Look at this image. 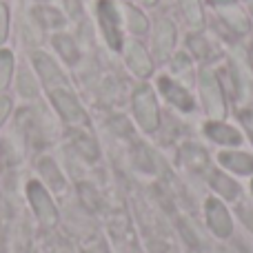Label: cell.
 I'll return each mask as SVG.
<instances>
[{"mask_svg":"<svg viewBox=\"0 0 253 253\" xmlns=\"http://www.w3.org/2000/svg\"><path fill=\"white\" fill-rule=\"evenodd\" d=\"M158 87H160L162 96H165L167 100L171 102V105H175L178 109L187 111V114H189V111H193L196 102H193L191 93H189L180 83H175V80H171V78H167V76H162V78L158 80Z\"/></svg>","mask_w":253,"mask_h":253,"instance_id":"obj_7","label":"cell"},{"mask_svg":"<svg viewBox=\"0 0 253 253\" xmlns=\"http://www.w3.org/2000/svg\"><path fill=\"white\" fill-rule=\"evenodd\" d=\"M40 173L44 175V178L49 180V182L53 184V189H62V184H65V180H62L60 171H58V167L53 165L49 158H44V160H40Z\"/></svg>","mask_w":253,"mask_h":253,"instance_id":"obj_19","label":"cell"},{"mask_svg":"<svg viewBox=\"0 0 253 253\" xmlns=\"http://www.w3.org/2000/svg\"><path fill=\"white\" fill-rule=\"evenodd\" d=\"M218 162L222 167H227L229 171L238 175H249L253 173V156L245 151H222L218 156Z\"/></svg>","mask_w":253,"mask_h":253,"instance_id":"obj_11","label":"cell"},{"mask_svg":"<svg viewBox=\"0 0 253 253\" xmlns=\"http://www.w3.org/2000/svg\"><path fill=\"white\" fill-rule=\"evenodd\" d=\"M65 7H67V11H69V16H74V18H78L80 11H83L80 0H65Z\"/></svg>","mask_w":253,"mask_h":253,"instance_id":"obj_26","label":"cell"},{"mask_svg":"<svg viewBox=\"0 0 253 253\" xmlns=\"http://www.w3.org/2000/svg\"><path fill=\"white\" fill-rule=\"evenodd\" d=\"M251 191H253V182H251Z\"/></svg>","mask_w":253,"mask_h":253,"instance_id":"obj_29","label":"cell"},{"mask_svg":"<svg viewBox=\"0 0 253 253\" xmlns=\"http://www.w3.org/2000/svg\"><path fill=\"white\" fill-rule=\"evenodd\" d=\"M205 213H207V222H209L211 231L218 238H229L233 231V222L229 215L227 207L218 200V198H209L205 205Z\"/></svg>","mask_w":253,"mask_h":253,"instance_id":"obj_4","label":"cell"},{"mask_svg":"<svg viewBox=\"0 0 253 253\" xmlns=\"http://www.w3.org/2000/svg\"><path fill=\"white\" fill-rule=\"evenodd\" d=\"M34 65L49 89H58V87H65L67 84L62 71L58 69V65L49 56H44V53H34Z\"/></svg>","mask_w":253,"mask_h":253,"instance_id":"obj_8","label":"cell"},{"mask_svg":"<svg viewBox=\"0 0 253 253\" xmlns=\"http://www.w3.org/2000/svg\"><path fill=\"white\" fill-rule=\"evenodd\" d=\"M18 89H20V93L25 98H34L36 93H38V87H36L34 78H31L27 71H20V76H18Z\"/></svg>","mask_w":253,"mask_h":253,"instance_id":"obj_22","label":"cell"},{"mask_svg":"<svg viewBox=\"0 0 253 253\" xmlns=\"http://www.w3.org/2000/svg\"><path fill=\"white\" fill-rule=\"evenodd\" d=\"M211 187H213L224 200H236V198L240 196V184L233 182L231 178H227V175L220 173V171L211 173Z\"/></svg>","mask_w":253,"mask_h":253,"instance_id":"obj_14","label":"cell"},{"mask_svg":"<svg viewBox=\"0 0 253 253\" xmlns=\"http://www.w3.org/2000/svg\"><path fill=\"white\" fill-rule=\"evenodd\" d=\"M74 142H76V149H78V151L83 153L84 158H89V160H93V158H98L96 142H93L91 138H87V135H84V133H74Z\"/></svg>","mask_w":253,"mask_h":253,"instance_id":"obj_20","label":"cell"},{"mask_svg":"<svg viewBox=\"0 0 253 253\" xmlns=\"http://www.w3.org/2000/svg\"><path fill=\"white\" fill-rule=\"evenodd\" d=\"M133 111L140 126L144 131H156L160 125V114H158V102L153 98V91L149 87H140L133 93Z\"/></svg>","mask_w":253,"mask_h":253,"instance_id":"obj_1","label":"cell"},{"mask_svg":"<svg viewBox=\"0 0 253 253\" xmlns=\"http://www.w3.org/2000/svg\"><path fill=\"white\" fill-rule=\"evenodd\" d=\"M53 44H56L60 56L65 58L69 65H74V62L78 60V47L74 44V40H71L69 36H56V38H53Z\"/></svg>","mask_w":253,"mask_h":253,"instance_id":"obj_15","label":"cell"},{"mask_svg":"<svg viewBox=\"0 0 253 253\" xmlns=\"http://www.w3.org/2000/svg\"><path fill=\"white\" fill-rule=\"evenodd\" d=\"M205 133L209 135L213 142L224 144V147H238V144L242 142L240 131L229 126V125H224V123H207Z\"/></svg>","mask_w":253,"mask_h":253,"instance_id":"obj_12","label":"cell"},{"mask_svg":"<svg viewBox=\"0 0 253 253\" xmlns=\"http://www.w3.org/2000/svg\"><path fill=\"white\" fill-rule=\"evenodd\" d=\"M200 91H202V100L205 107L211 116H224V98H222V87H220L218 78L211 71H202L200 74Z\"/></svg>","mask_w":253,"mask_h":253,"instance_id":"obj_3","label":"cell"},{"mask_svg":"<svg viewBox=\"0 0 253 253\" xmlns=\"http://www.w3.org/2000/svg\"><path fill=\"white\" fill-rule=\"evenodd\" d=\"M7 27H9V16H7V7L0 2V44L7 38Z\"/></svg>","mask_w":253,"mask_h":253,"instance_id":"obj_23","label":"cell"},{"mask_svg":"<svg viewBox=\"0 0 253 253\" xmlns=\"http://www.w3.org/2000/svg\"><path fill=\"white\" fill-rule=\"evenodd\" d=\"M182 156H184V162H187L191 169H205L207 167V153L202 151V149L193 147V144H187V147H184Z\"/></svg>","mask_w":253,"mask_h":253,"instance_id":"obj_18","label":"cell"},{"mask_svg":"<svg viewBox=\"0 0 253 253\" xmlns=\"http://www.w3.org/2000/svg\"><path fill=\"white\" fill-rule=\"evenodd\" d=\"M180 7H182V13L193 27L202 25V4L200 0H180Z\"/></svg>","mask_w":253,"mask_h":253,"instance_id":"obj_16","label":"cell"},{"mask_svg":"<svg viewBox=\"0 0 253 253\" xmlns=\"http://www.w3.org/2000/svg\"><path fill=\"white\" fill-rule=\"evenodd\" d=\"M175 44V27L171 20H158L156 25V34H153V49H156V56L160 60H165L171 53Z\"/></svg>","mask_w":253,"mask_h":253,"instance_id":"obj_9","label":"cell"},{"mask_svg":"<svg viewBox=\"0 0 253 253\" xmlns=\"http://www.w3.org/2000/svg\"><path fill=\"white\" fill-rule=\"evenodd\" d=\"M191 47H193V51H196L200 58H207V56H209L207 42H205V38H200V36H193V38H191Z\"/></svg>","mask_w":253,"mask_h":253,"instance_id":"obj_24","label":"cell"},{"mask_svg":"<svg viewBox=\"0 0 253 253\" xmlns=\"http://www.w3.org/2000/svg\"><path fill=\"white\" fill-rule=\"evenodd\" d=\"M240 123L242 126L247 129V133H249V138H251V142H253V111H240Z\"/></svg>","mask_w":253,"mask_h":253,"instance_id":"obj_25","label":"cell"},{"mask_svg":"<svg viewBox=\"0 0 253 253\" xmlns=\"http://www.w3.org/2000/svg\"><path fill=\"white\" fill-rule=\"evenodd\" d=\"M125 11H126L129 29L133 31V34H144V31L149 29V22H147V18H144L142 11H138L135 7H125Z\"/></svg>","mask_w":253,"mask_h":253,"instance_id":"obj_17","label":"cell"},{"mask_svg":"<svg viewBox=\"0 0 253 253\" xmlns=\"http://www.w3.org/2000/svg\"><path fill=\"white\" fill-rule=\"evenodd\" d=\"M11 69H13V56L9 51H0V91L9 84Z\"/></svg>","mask_w":253,"mask_h":253,"instance_id":"obj_21","label":"cell"},{"mask_svg":"<svg viewBox=\"0 0 253 253\" xmlns=\"http://www.w3.org/2000/svg\"><path fill=\"white\" fill-rule=\"evenodd\" d=\"M27 196H29V202H31V207H34V211L38 213V218L42 220L44 224L56 222L58 211H56V207H53L49 193L42 189V184L29 182V187H27Z\"/></svg>","mask_w":253,"mask_h":253,"instance_id":"obj_5","label":"cell"},{"mask_svg":"<svg viewBox=\"0 0 253 253\" xmlns=\"http://www.w3.org/2000/svg\"><path fill=\"white\" fill-rule=\"evenodd\" d=\"M51 98L56 109L60 111V116L67 123H87V116H84L80 102L76 100V96L67 89H51Z\"/></svg>","mask_w":253,"mask_h":253,"instance_id":"obj_6","label":"cell"},{"mask_svg":"<svg viewBox=\"0 0 253 253\" xmlns=\"http://www.w3.org/2000/svg\"><path fill=\"white\" fill-rule=\"evenodd\" d=\"M215 9H220L222 20L227 22L233 31H238V34H247V31H249V20H247V16L242 13V9L238 7V2L222 4V7H215Z\"/></svg>","mask_w":253,"mask_h":253,"instance_id":"obj_13","label":"cell"},{"mask_svg":"<svg viewBox=\"0 0 253 253\" xmlns=\"http://www.w3.org/2000/svg\"><path fill=\"white\" fill-rule=\"evenodd\" d=\"M144 2H147V4H153V2H156V0H144Z\"/></svg>","mask_w":253,"mask_h":253,"instance_id":"obj_28","label":"cell"},{"mask_svg":"<svg viewBox=\"0 0 253 253\" xmlns=\"http://www.w3.org/2000/svg\"><path fill=\"white\" fill-rule=\"evenodd\" d=\"M9 109H11V102H9V98H0V125L4 123V118H7Z\"/></svg>","mask_w":253,"mask_h":253,"instance_id":"obj_27","label":"cell"},{"mask_svg":"<svg viewBox=\"0 0 253 253\" xmlns=\"http://www.w3.org/2000/svg\"><path fill=\"white\" fill-rule=\"evenodd\" d=\"M126 65H129L131 71H133L135 76H140V78H147V76L151 74V69H153L151 60H149L147 49H144L140 42H129L126 44Z\"/></svg>","mask_w":253,"mask_h":253,"instance_id":"obj_10","label":"cell"},{"mask_svg":"<svg viewBox=\"0 0 253 253\" xmlns=\"http://www.w3.org/2000/svg\"><path fill=\"white\" fill-rule=\"evenodd\" d=\"M98 20L109 47L118 51L123 47V34H120V16L111 0H98Z\"/></svg>","mask_w":253,"mask_h":253,"instance_id":"obj_2","label":"cell"}]
</instances>
